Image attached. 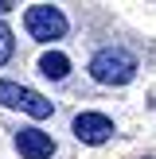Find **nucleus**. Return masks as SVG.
Here are the masks:
<instances>
[{
    "instance_id": "nucleus-1",
    "label": "nucleus",
    "mask_w": 156,
    "mask_h": 159,
    "mask_svg": "<svg viewBox=\"0 0 156 159\" xmlns=\"http://www.w3.org/2000/svg\"><path fill=\"white\" fill-rule=\"evenodd\" d=\"M90 78L101 85H129L137 78V58L125 47H105L90 58Z\"/></svg>"
},
{
    "instance_id": "nucleus-2",
    "label": "nucleus",
    "mask_w": 156,
    "mask_h": 159,
    "mask_svg": "<svg viewBox=\"0 0 156 159\" xmlns=\"http://www.w3.org/2000/svg\"><path fill=\"white\" fill-rule=\"evenodd\" d=\"M23 27H27V35L39 39V43H55V39L66 35V16H62L59 8H51V4H35L23 16Z\"/></svg>"
},
{
    "instance_id": "nucleus-3",
    "label": "nucleus",
    "mask_w": 156,
    "mask_h": 159,
    "mask_svg": "<svg viewBox=\"0 0 156 159\" xmlns=\"http://www.w3.org/2000/svg\"><path fill=\"white\" fill-rule=\"evenodd\" d=\"M0 105H8V109H20V113L35 116V120L51 116V101H47L43 93L27 89V85H16V82H0Z\"/></svg>"
},
{
    "instance_id": "nucleus-4",
    "label": "nucleus",
    "mask_w": 156,
    "mask_h": 159,
    "mask_svg": "<svg viewBox=\"0 0 156 159\" xmlns=\"http://www.w3.org/2000/svg\"><path fill=\"white\" fill-rule=\"evenodd\" d=\"M74 136L82 144H105L113 136V120L105 113H78L74 116Z\"/></svg>"
},
{
    "instance_id": "nucleus-5",
    "label": "nucleus",
    "mask_w": 156,
    "mask_h": 159,
    "mask_svg": "<svg viewBox=\"0 0 156 159\" xmlns=\"http://www.w3.org/2000/svg\"><path fill=\"white\" fill-rule=\"evenodd\" d=\"M16 148H20L23 159H51L55 155V140L39 128H20L16 132Z\"/></svg>"
},
{
    "instance_id": "nucleus-6",
    "label": "nucleus",
    "mask_w": 156,
    "mask_h": 159,
    "mask_svg": "<svg viewBox=\"0 0 156 159\" xmlns=\"http://www.w3.org/2000/svg\"><path fill=\"white\" fill-rule=\"evenodd\" d=\"M39 74L51 78V82H62V78L70 74V58H66L62 51H47L43 58H39Z\"/></svg>"
},
{
    "instance_id": "nucleus-7",
    "label": "nucleus",
    "mask_w": 156,
    "mask_h": 159,
    "mask_svg": "<svg viewBox=\"0 0 156 159\" xmlns=\"http://www.w3.org/2000/svg\"><path fill=\"white\" fill-rule=\"evenodd\" d=\"M12 51H16V43H12V31L0 23V66H4L8 58H12Z\"/></svg>"
},
{
    "instance_id": "nucleus-8",
    "label": "nucleus",
    "mask_w": 156,
    "mask_h": 159,
    "mask_svg": "<svg viewBox=\"0 0 156 159\" xmlns=\"http://www.w3.org/2000/svg\"><path fill=\"white\" fill-rule=\"evenodd\" d=\"M12 8H16V4H8V0H0V16H4V12H12Z\"/></svg>"
}]
</instances>
